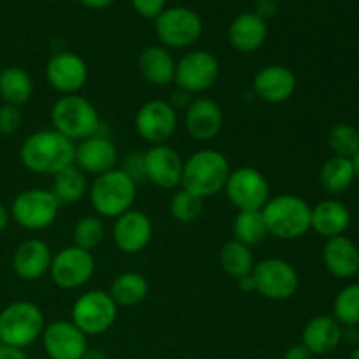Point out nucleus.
<instances>
[{
    "instance_id": "bb28decb",
    "label": "nucleus",
    "mask_w": 359,
    "mask_h": 359,
    "mask_svg": "<svg viewBox=\"0 0 359 359\" xmlns=\"http://www.w3.org/2000/svg\"><path fill=\"white\" fill-rule=\"evenodd\" d=\"M177 62L165 46H149L139 56V70L153 86H168L175 79Z\"/></svg>"
},
{
    "instance_id": "9b49d317",
    "label": "nucleus",
    "mask_w": 359,
    "mask_h": 359,
    "mask_svg": "<svg viewBox=\"0 0 359 359\" xmlns=\"http://www.w3.org/2000/svg\"><path fill=\"white\" fill-rule=\"evenodd\" d=\"M219 62L205 49L188 51L175 65V79L179 90L198 95L210 90L219 77Z\"/></svg>"
},
{
    "instance_id": "4468645a",
    "label": "nucleus",
    "mask_w": 359,
    "mask_h": 359,
    "mask_svg": "<svg viewBox=\"0 0 359 359\" xmlns=\"http://www.w3.org/2000/svg\"><path fill=\"white\" fill-rule=\"evenodd\" d=\"M135 130L151 146L167 144L177 130V111L167 100H149L137 111Z\"/></svg>"
},
{
    "instance_id": "7c9ffc66",
    "label": "nucleus",
    "mask_w": 359,
    "mask_h": 359,
    "mask_svg": "<svg viewBox=\"0 0 359 359\" xmlns=\"http://www.w3.org/2000/svg\"><path fill=\"white\" fill-rule=\"evenodd\" d=\"M356 179L354 163L351 158L332 156L319 172V181L321 186L332 195H339L349 189Z\"/></svg>"
},
{
    "instance_id": "58836bf2",
    "label": "nucleus",
    "mask_w": 359,
    "mask_h": 359,
    "mask_svg": "<svg viewBox=\"0 0 359 359\" xmlns=\"http://www.w3.org/2000/svg\"><path fill=\"white\" fill-rule=\"evenodd\" d=\"M21 123H23V112L18 105H0V133L2 135L16 133L21 128Z\"/></svg>"
},
{
    "instance_id": "6e6552de",
    "label": "nucleus",
    "mask_w": 359,
    "mask_h": 359,
    "mask_svg": "<svg viewBox=\"0 0 359 359\" xmlns=\"http://www.w3.org/2000/svg\"><path fill=\"white\" fill-rule=\"evenodd\" d=\"M118 305L111 298L109 291L91 290L81 294L72 305L70 321L84 335H102L109 332L118 318Z\"/></svg>"
},
{
    "instance_id": "4c0bfd02",
    "label": "nucleus",
    "mask_w": 359,
    "mask_h": 359,
    "mask_svg": "<svg viewBox=\"0 0 359 359\" xmlns=\"http://www.w3.org/2000/svg\"><path fill=\"white\" fill-rule=\"evenodd\" d=\"M121 170L135 182L137 186L142 184L146 179V156H144V151H130L128 154L123 160Z\"/></svg>"
},
{
    "instance_id": "a211bd4d",
    "label": "nucleus",
    "mask_w": 359,
    "mask_h": 359,
    "mask_svg": "<svg viewBox=\"0 0 359 359\" xmlns=\"http://www.w3.org/2000/svg\"><path fill=\"white\" fill-rule=\"evenodd\" d=\"M42 344L49 359H81L88 349L86 335L72 321L65 319L46 326Z\"/></svg>"
},
{
    "instance_id": "2f4dec72",
    "label": "nucleus",
    "mask_w": 359,
    "mask_h": 359,
    "mask_svg": "<svg viewBox=\"0 0 359 359\" xmlns=\"http://www.w3.org/2000/svg\"><path fill=\"white\" fill-rule=\"evenodd\" d=\"M219 263L224 272L233 279H242L249 276L255 269V256H252L251 248L241 244L238 241H230L221 248Z\"/></svg>"
},
{
    "instance_id": "37998d69",
    "label": "nucleus",
    "mask_w": 359,
    "mask_h": 359,
    "mask_svg": "<svg viewBox=\"0 0 359 359\" xmlns=\"http://www.w3.org/2000/svg\"><path fill=\"white\" fill-rule=\"evenodd\" d=\"M277 11V2L276 0H256V11L255 13L258 16H262L263 20H266L269 16H272Z\"/></svg>"
},
{
    "instance_id": "9d476101",
    "label": "nucleus",
    "mask_w": 359,
    "mask_h": 359,
    "mask_svg": "<svg viewBox=\"0 0 359 359\" xmlns=\"http://www.w3.org/2000/svg\"><path fill=\"white\" fill-rule=\"evenodd\" d=\"M223 191L238 210H262L272 196L266 177L252 167L231 170Z\"/></svg>"
},
{
    "instance_id": "423d86ee",
    "label": "nucleus",
    "mask_w": 359,
    "mask_h": 359,
    "mask_svg": "<svg viewBox=\"0 0 359 359\" xmlns=\"http://www.w3.org/2000/svg\"><path fill=\"white\" fill-rule=\"evenodd\" d=\"M46 328L44 314L34 302H13L0 312V344L9 347L32 346Z\"/></svg>"
},
{
    "instance_id": "ddd939ff",
    "label": "nucleus",
    "mask_w": 359,
    "mask_h": 359,
    "mask_svg": "<svg viewBox=\"0 0 359 359\" xmlns=\"http://www.w3.org/2000/svg\"><path fill=\"white\" fill-rule=\"evenodd\" d=\"M95 273V258L90 251L69 245L53 256L49 276L62 290H77L90 283Z\"/></svg>"
},
{
    "instance_id": "f8f14e48",
    "label": "nucleus",
    "mask_w": 359,
    "mask_h": 359,
    "mask_svg": "<svg viewBox=\"0 0 359 359\" xmlns=\"http://www.w3.org/2000/svg\"><path fill=\"white\" fill-rule=\"evenodd\" d=\"M256 283V293L269 300H287L298 290V272L283 258H266L256 263L251 272Z\"/></svg>"
},
{
    "instance_id": "393cba45",
    "label": "nucleus",
    "mask_w": 359,
    "mask_h": 359,
    "mask_svg": "<svg viewBox=\"0 0 359 359\" xmlns=\"http://www.w3.org/2000/svg\"><path fill=\"white\" fill-rule=\"evenodd\" d=\"M323 259L337 279H351L358 273L359 269V249L358 245L346 235L332 237L326 241L323 249Z\"/></svg>"
},
{
    "instance_id": "de8ad7c7",
    "label": "nucleus",
    "mask_w": 359,
    "mask_h": 359,
    "mask_svg": "<svg viewBox=\"0 0 359 359\" xmlns=\"http://www.w3.org/2000/svg\"><path fill=\"white\" fill-rule=\"evenodd\" d=\"M9 219H11L9 209H7V207L4 205L2 202H0V233H2V231L7 228V224H9Z\"/></svg>"
},
{
    "instance_id": "dca6fc26",
    "label": "nucleus",
    "mask_w": 359,
    "mask_h": 359,
    "mask_svg": "<svg viewBox=\"0 0 359 359\" xmlns=\"http://www.w3.org/2000/svg\"><path fill=\"white\" fill-rule=\"evenodd\" d=\"M153 238V221L146 212L130 209L116 217L112 224V241L125 255H137L149 245Z\"/></svg>"
},
{
    "instance_id": "f704fd0d",
    "label": "nucleus",
    "mask_w": 359,
    "mask_h": 359,
    "mask_svg": "<svg viewBox=\"0 0 359 359\" xmlns=\"http://www.w3.org/2000/svg\"><path fill=\"white\" fill-rule=\"evenodd\" d=\"M105 237V226L100 216H84L76 223L72 231L74 245L84 249V251H93L95 248L102 244Z\"/></svg>"
},
{
    "instance_id": "c03bdc74",
    "label": "nucleus",
    "mask_w": 359,
    "mask_h": 359,
    "mask_svg": "<svg viewBox=\"0 0 359 359\" xmlns=\"http://www.w3.org/2000/svg\"><path fill=\"white\" fill-rule=\"evenodd\" d=\"M0 359H30V358L27 356V353H25L23 349L2 346V344H0Z\"/></svg>"
},
{
    "instance_id": "20e7f679",
    "label": "nucleus",
    "mask_w": 359,
    "mask_h": 359,
    "mask_svg": "<svg viewBox=\"0 0 359 359\" xmlns=\"http://www.w3.org/2000/svg\"><path fill=\"white\" fill-rule=\"evenodd\" d=\"M53 128L72 142L97 135L100 130V116L88 98L76 95H63L51 107Z\"/></svg>"
},
{
    "instance_id": "473e14b6",
    "label": "nucleus",
    "mask_w": 359,
    "mask_h": 359,
    "mask_svg": "<svg viewBox=\"0 0 359 359\" xmlns=\"http://www.w3.org/2000/svg\"><path fill=\"white\" fill-rule=\"evenodd\" d=\"M233 235L235 241L248 248L259 245L266 237L269 230L263 221L262 210H238L233 219Z\"/></svg>"
},
{
    "instance_id": "f257e3e1",
    "label": "nucleus",
    "mask_w": 359,
    "mask_h": 359,
    "mask_svg": "<svg viewBox=\"0 0 359 359\" xmlns=\"http://www.w3.org/2000/svg\"><path fill=\"white\" fill-rule=\"evenodd\" d=\"M76 142L67 139L55 128L39 130L21 144L20 158L27 170L41 175H55L74 165Z\"/></svg>"
},
{
    "instance_id": "603ef678",
    "label": "nucleus",
    "mask_w": 359,
    "mask_h": 359,
    "mask_svg": "<svg viewBox=\"0 0 359 359\" xmlns=\"http://www.w3.org/2000/svg\"><path fill=\"white\" fill-rule=\"evenodd\" d=\"M356 276H358V279H359V269H358V273H356Z\"/></svg>"
},
{
    "instance_id": "8fccbe9b",
    "label": "nucleus",
    "mask_w": 359,
    "mask_h": 359,
    "mask_svg": "<svg viewBox=\"0 0 359 359\" xmlns=\"http://www.w3.org/2000/svg\"><path fill=\"white\" fill-rule=\"evenodd\" d=\"M353 163H354V172H356V179H359V151L356 156L353 158Z\"/></svg>"
},
{
    "instance_id": "0eeeda50",
    "label": "nucleus",
    "mask_w": 359,
    "mask_h": 359,
    "mask_svg": "<svg viewBox=\"0 0 359 359\" xmlns=\"http://www.w3.org/2000/svg\"><path fill=\"white\" fill-rule=\"evenodd\" d=\"M11 217L21 228L30 231L46 230L56 221L60 202L51 189L32 188L18 193L11 205Z\"/></svg>"
},
{
    "instance_id": "a878e982",
    "label": "nucleus",
    "mask_w": 359,
    "mask_h": 359,
    "mask_svg": "<svg viewBox=\"0 0 359 359\" xmlns=\"http://www.w3.org/2000/svg\"><path fill=\"white\" fill-rule=\"evenodd\" d=\"M351 224V212L340 200H323L312 207L311 230L321 237L332 238L346 233Z\"/></svg>"
},
{
    "instance_id": "aec40b11",
    "label": "nucleus",
    "mask_w": 359,
    "mask_h": 359,
    "mask_svg": "<svg viewBox=\"0 0 359 359\" xmlns=\"http://www.w3.org/2000/svg\"><path fill=\"white\" fill-rule=\"evenodd\" d=\"M256 97L269 104H283L294 95L297 76L293 70L280 63H272L259 70L252 81Z\"/></svg>"
},
{
    "instance_id": "1a4fd4ad",
    "label": "nucleus",
    "mask_w": 359,
    "mask_h": 359,
    "mask_svg": "<svg viewBox=\"0 0 359 359\" xmlns=\"http://www.w3.org/2000/svg\"><path fill=\"white\" fill-rule=\"evenodd\" d=\"M154 30L165 48H189L200 39L203 30L198 13L184 6L167 7L154 20Z\"/></svg>"
},
{
    "instance_id": "79ce46f5",
    "label": "nucleus",
    "mask_w": 359,
    "mask_h": 359,
    "mask_svg": "<svg viewBox=\"0 0 359 359\" xmlns=\"http://www.w3.org/2000/svg\"><path fill=\"white\" fill-rule=\"evenodd\" d=\"M311 351L304 346V344H297V346H291L290 349L284 353L283 359H312Z\"/></svg>"
},
{
    "instance_id": "ea45409f",
    "label": "nucleus",
    "mask_w": 359,
    "mask_h": 359,
    "mask_svg": "<svg viewBox=\"0 0 359 359\" xmlns=\"http://www.w3.org/2000/svg\"><path fill=\"white\" fill-rule=\"evenodd\" d=\"M132 6L140 16L147 20H156L167 9V0H132Z\"/></svg>"
},
{
    "instance_id": "2eb2a0df",
    "label": "nucleus",
    "mask_w": 359,
    "mask_h": 359,
    "mask_svg": "<svg viewBox=\"0 0 359 359\" xmlns=\"http://www.w3.org/2000/svg\"><path fill=\"white\" fill-rule=\"evenodd\" d=\"M46 79L58 93L76 95L86 84L88 65L72 51L55 53L46 63Z\"/></svg>"
},
{
    "instance_id": "c756f323",
    "label": "nucleus",
    "mask_w": 359,
    "mask_h": 359,
    "mask_svg": "<svg viewBox=\"0 0 359 359\" xmlns=\"http://www.w3.org/2000/svg\"><path fill=\"white\" fill-rule=\"evenodd\" d=\"M53 195L62 203H76L86 195L88 179L86 174L76 165L65 167L58 174L53 175Z\"/></svg>"
},
{
    "instance_id": "a19ab883",
    "label": "nucleus",
    "mask_w": 359,
    "mask_h": 359,
    "mask_svg": "<svg viewBox=\"0 0 359 359\" xmlns=\"http://www.w3.org/2000/svg\"><path fill=\"white\" fill-rule=\"evenodd\" d=\"M193 95H189V93H186V91H182V90H179V91H175L174 95H172V100L168 102V104L172 105V107L175 109V111H184L186 112V109L189 107V104H191L193 102Z\"/></svg>"
},
{
    "instance_id": "39448f33",
    "label": "nucleus",
    "mask_w": 359,
    "mask_h": 359,
    "mask_svg": "<svg viewBox=\"0 0 359 359\" xmlns=\"http://www.w3.org/2000/svg\"><path fill=\"white\" fill-rule=\"evenodd\" d=\"M137 198V184L121 170L114 168L97 175L90 186V202L95 212L102 217H119L133 209Z\"/></svg>"
},
{
    "instance_id": "cd10ccee",
    "label": "nucleus",
    "mask_w": 359,
    "mask_h": 359,
    "mask_svg": "<svg viewBox=\"0 0 359 359\" xmlns=\"http://www.w3.org/2000/svg\"><path fill=\"white\" fill-rule=\"evenodd\" d=\"M149 293V283L139 272H123L112 280L109 294L118 307H135Z\"/></svg>"
},
{
    "instance_id": "7ed1b4c3",
    "label": "nucleus",
    "mask_w": 359,
    "mask_h": 359,
    "mask_svg": "<svg viewBox=\"0 0 359 359\" xmlns=\"http://www.w3.org/2000/svg\"><path fill=\"white\" fill-rule=\"evenodd\" d=\"M262 216L269 235L280 241H297L311 230L312 207L298 195L280 193L270 196L262 209Z\"/></svg>"
},
{
    "instance_id": "3c124183",
    "label": "nucleus",
    "mask_w": 359,
    "mask_h": 359,
    "mask_svg": "<svg viewBox=\"0 0 359 359\" xmlns=\"http://www.w3.org/2000/svg\"><path fill=\"white\" fill-rule=\"evenodd\" d=\"M351 359H359V347L353 351V354H351Z\"/></svg>"
},
{
    "instance_id": "f3484780",
    "label": "nucleus",
    "mask_w": 359,
    "mask_h": 359,
    "mask_svg": "<svg viewBox=\"0 0 359 359\" xmlns=\"http://www.w3.org/2000/svg\"><path fill=\"white\" fill-rule=\"evenodd\" d=\"M146 179L161 189H175L181 186L184 160L168 144H156L144 151Z\"/></svg>"
},
{
    "instance_id": "f03ea898",
    "label": "nucleus",
    "mask_w": 359,
    "mask_h": 359,
    "mask_svg": "<svg viewBox=\"0 0 359 359\" xmlns=\"http://www.w3.org/2000/svg\"><path fill=\"white\" fill-rule=\"evenodd\" d=\"M230 161L216 149H200L184 161L181 188L200 198L223 191L230 175Z\"/></svg>"
},
{
    "instance_id": "49530a36",
    "label": "nucleus",
    "mask_w": 359,
    "mask_h": 359,
    "mask_svg": "<svg viewBox=\"0 0 359 359\" xmlns=\"http://www.w3.org/2000/svg\"><path fill=\"white\" fill-rule=\"evenodd\" d=\"M81 4H84L90 9H105V7L111 6L114 0H79Z\"/></svg>"
},
{
    "instance_id": "09e8293b",
    "label": "nucleus",
    "mask_w": 359,
    "mask_h": 359,
    "mask_svg": "<svg viewBox=\"0 0 359 359\" xmlns=\"http://www.w3.org/2000/svg\"><path fill=\"white\" fill-rule=\"evenodd\" d=\"M81 359H107V354H105L102 349H90V347H88L86 353L83 354V358Z\"/></svg>"
},
{
    "instance_id": "4be33fe9",
    "label": "nucleus",
    "mask_w": 359,
    "mask_h": 359,
    "mask_svg": "<svg viewBox=\"0 0 359 359\" xmlns=\"http://www.w3.org/2000/svg\"><path fill=\"white\" fill-rule=\"evenodd\" d=\"M184 126L193 139L212 140L223 128V111L212 98H195L184 112Z\"/></svg>"
},
{
    "instance_id": "5701e85b",
    "label": "nucleus",
    "mask_w": 359,
    "mask_h": 359,
    "mask_svg": "<svg viewBox=\"0 0 359 359\" xmlns=\"http://www.w3.org/2000/svg\"><path fill=\"white\" fill-rule=\"evenodd\" d=\"M342 332V325L333 316H316L305 325L302 344L311 351L312 356H323L340 346Z\"/></svg>"
},
{
    "instance_id": "6ab92c4d",
    "label": "nucleus",
    "mask_w": 359,
    "mask_h": 359,
    "mask_svg": "<svg viewBox=\"0 0 359 359\" xmlns=\"http://www.w3.org/2000/svg\"><path fill=\"white\" fill-rule=\"evenodd\" d=\"M74 165L79 167L84 174L97 177L105 172L114 170L118 165V149L111 139L97 133V135L76 142Z\"/></svg>"
},
{
    "instance_id": "72a5a7b5",
    "label": "nucleus",
    "mask_w": 359,
    "mask_h": 359,
    "mask_svg": "<svg viewBox=\"0 0 359 359\" xmlns=\"http://www.w3.org/2000/svg\"><path fill=\"white\" fill-rule=\"evenodd\" d=\"M328 146L333 156L353 160L359 151V130L349 123H337L328 132Z\"/></svg>"
},
{
    "instance_id": "412c9836",
    "label": "nucleus",
    "mask_w": 359,
    "mask_h": 359,
    "mask_svg": "<svg viewBox=\"0 0 359 359\" xmlns=\"http://www.w3.org/2000/svg\"><path fill=\"white\" fill-rule=\"evenodd\" d=\"M53 252L41 238H27L13 252V270L20 279L37 280L49 273Z\"/></svg>"
},
{
    "instance_id": "c9c22d12",
    "label": "nucleus",
    "mask_w": 359,
    "mask_h": 359,
    "mask_svg": "<svg viewBox=\"0 0 359 359\" xmlns=\"http://www.w3.org/2000/svg\"><path fill=\"white\" fill-rule=\"evenodd\" d=\"M333 318L342 326H359V283L349 284L337 294Z\"/></svg>"
},
{
    "instance_id": "b1692460",
    "label": "nucleus",
    "mask_w": 359,
    "mask_h": 359,
    "mask_svg": "<svg viewBox=\"0 0 359 359\" xmlns=\"http://www.w3.org/2000/svg\"><path fill=\"white\" fill-rule=\"evenodd\" d=\"M266 37L269 25L256 13H241L233 18L228 28V41L241 53L258 51L265 44Z\"/></svg>"
},
{
    "instance_id": "e433bc0d",
    "label": "nucleus",
    "mask_w": 359,
    "mask_h": 359,
    "mask_svg": "<svg viewBox=\"0 0 359 359\" xmlns=\"http://www.w3.org/2000/svg\"><path fill=\"white\" fill-rule=\"evenodd\" d=\"M203 210V198L193 195V193L186 191V189H179L174 193L170 200V214L177 223L189 224L195 223Z\"/></svg>"
},
{
    "instance_id": "a18cd8bd",
    "label": "nucleus",
    "mask_w": 359,
    "mask_h": 359,
    "mask_svg": "<svg viewBox=\"0 0 359 359\" xmlns=\"http://www.w3.org/2000/svg\"><path fill=\"white\" fill-rule=\"evenodd\" d=\"M237 283H238V287H241L242 293H256V283H255V279H252L251 273L245 277H242V279H238Z\"/></svg>"
},
{
    "instance_id": "c85d7f7f",
    "label": "nucleus",
    "mask_w": 359,
    "mask_h": 359,
    "mask_svg": "<svg viewBox=\"0 0 359 359\" xmlns=\"http://www.w3.org/2000/svg\"><path fill=\"white\" fill-rule=\"evenodd\" d=\"M34 93V81L30 74L21 67H6L0 72V98L4 104L18 105L27 104Z\"/></svg>"
}]
</instances>
